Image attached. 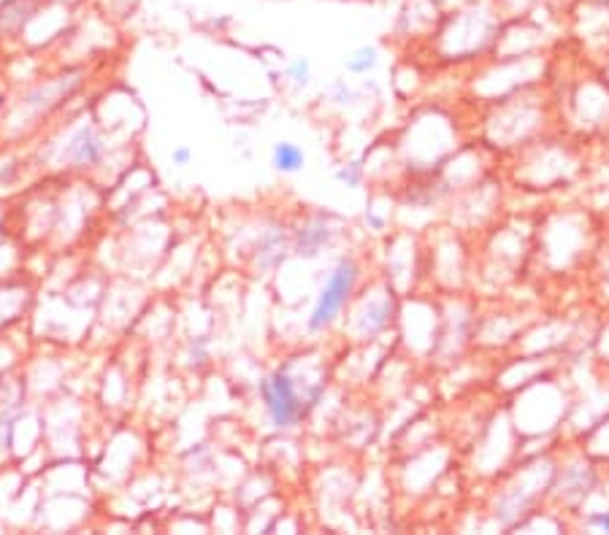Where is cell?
<instances>
[{"label": "cell", "instance_id": "8992f818", "mask_svg": "<svg viewBox=\"0 0 609 535\" xmlns=\"http://www.w3.org/2000/svg\"><path fill=\"white\" fill-rule=\"evenodd\" d=\"M328 244V228H322V225H309V228H303L301 233H298V254H301V258H317V254H320V249Z\"/></svg>", "mask_w": 609, "mask_h": 535}, {"label": "cell", "instance_id": "52a82bcc", "mask_svg": "<svg viewBox=\"0 0 609 535\" xmlns=\"http://www.w3.org/2000/svg\"><path fill=\"white\" fill-rule=\"evenodd\" d=\"M258 260L260 265L266 268L279 265V260H284V241L277 230H271V233L263 235V241H260L258 246Z\"/></svg>", "mask_w": 609, "mask_h": 535}, {"label": "cell", "instance_id": "5b68a950", "mask_svg": "<svg viewBox=\"0 0 609 535\" xmlns=\"http://www.w3.org/2000/svg\"><path fill=\"white\" fill-rule=\"evenodd\" d=\"M345 65L352 77H366V73H371L379 65V49L371 47V43H363V47L352 49V52L347 54Z\"/></svg>", "mask_w": 609, "mask_h": 535}, {"label": "cell", "instance_id": "7a4b0ae2", "mask_svg": "<svg viewBox=\"0 0 609 535\" xmlns=\"http://www.w3.org/2000/svg\"><path fill=\"white\" fill-rule=\"evenodd\" d=\"M260 397H263V406L269 412L271 425L279 427V431H288V427H293L303 416V403L288 373L277 371L271 376H266L260 382Z\"/></svg>", "mask_w": 609, "mask_h": 535}, {"label": "cell", "instance_id": "3957f363", "mask_svg": "<svg viewBox=\"0 0 609 535\" xmlns=\"http://www.w3.org/2000/svg\"><path fill=\"white\" fill-rule=\"evenodd\" d=\"M63 158L71 160L73 165H96L101 163L103 158V141L101 135L96 133L92 124H82L77 133L68 139V144L63 149Z\"/></svg>", "mask_w": 609, "mask_h": 535}, {"label": "cell", "instance_id": "4fadbf2b", "mask_svg": "<svg viewBox=\"0 0 609 535\" xmlns=\"http://www.w3.org/2000/svg\"><path fill=\"white\" fill-rule=\"evenodd\" d=\"M366 220H369V222H371V225H375L377 230H382V228H385V222H382V220H379V216H377V214H371V211H369V214H366Z\"/></svg>", "mask_w": 609, "mask_h": 535}, {"label": "cell", "instance_id": "ba28073f", "mask_svg": "<svg viewBox=\"0 0 609 535\" xmlns=\"http://www.w3.org/2000/svg\"><path fill=\"white\" fill-rule=\"evenodd\" d=\"M288 79H293L296 87H307L312 79V62L307 58H296L288 62Z\"/></svg>", "mask_w": 609, "mask_h": 535}, {"label": "cell", "instance_id": "277c9868", "mask_svg": "<svg viewBox=\"0 0 609 535\" xmlns=\"http://www.w3.org/2000/svg\"><path fill=\"white\" fill-rule=\"evenodd\" d=\"M271 163L282 173H298L307 165V152L293 141H279L271 152Z\"/></svg>", "mask_w": 609, "mask_h": 535}, {"label": "cell", "instance_id": "30bf717a", "mask_svg": "<svg viewBox=\"0 0 609 535\" xmlns=\"http://www.w3.org/2000/svg\"><path fill=\"white\" fill-rule=\"evenodd\" d=\"M333 101L341 103V105H347V103L356 101V92H352L350 87H347V82H337V84H333Z\"/></svg>", "mask_w": 609, "mask_h": 535}, {"label": "cell", "instance_id": "9c48e42d", "mask_svg": "<svg viewBox=\"0 0 609 535\" xmlns=\"http://www.w3.org/2000/svg\"><path fill=\"white\" fill-rule=\"evenodd\" d=\"M337 179L341 184L350 186V190H356V186H360V182H363V165H360V163L341 165L337 171Z\"/></svg>", "mask_w": 609, "mask_h": 535}, {"label": "cell", "instance_id": "8fae6325", "mask_svg": "<svg viewBox=\"0 0 609 535\" xmlns=\"http://www.w3.org/2000/svg\"><path fill=\"white\" fill-rule=\"evenodd\" d=\"M190 160H192V149L190 147H173V152H171V163L173 165L184 168V165H190Z\"/></svg>", "mask_w": 609, "mask_h": 535}, {"label": "cell", "instance_id": "6da1fadb", "mask_svg": "<svg viewBox=\"0 0 609 535\" xmlns=\"http://www.w3.org/2000/svg\"><path fill=\"white\" fill-rule=\"evenodd\" d=\"M358 276L360 271L356 260H341V263L328 273L326 284H322L320 295H317L312 314H309V330H312V333L326 330L333 320H337L339 311L345 309V303L350 301V295L356 292Z\"/></svg>", "mask_w": 609, "mask_h": 535}, {"label": "cell", "instance_id": "7c38bea8", "mask_svg": "<svg viewBox=\"0 0 609 535\" xmlns=\"http://www.w3.org/2000/svg\"><path fill=\"white\" fill-rule=\"evenodd\" d=\"M590 525L601 527V531L609 533V514H593L590 516Z\"/></svg>", "mask_w": 609, "mask_h": 535}]
</instances>
